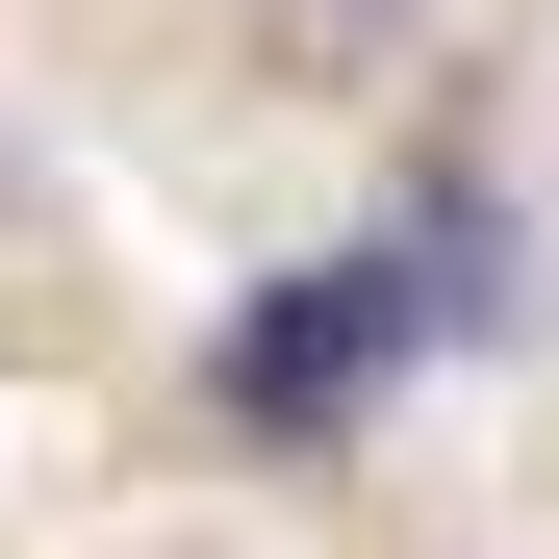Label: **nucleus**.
<instances>
[{"label": "nucleus", "instance_id": "obj_1", "mask_svg": "<svg viewBox=\"0 0 559 559\" xmlns=\"http://www.w3.org/2000/svg\"><path fill=\"white\" fill-rule=\"evenodd\" d=\"M407 356H432V254H306L280 306H229L204 382H229V432H356Z\"/></svg>", "mask_w": 559, "mask_h": 559}, {"label": "nucleus", "instance_id": "obj_2", "mask_svg": "<svg viewBox=\"0 0 559 559\" xmlns=\"http://www.w3.org/2000/svg\"><path fill=\"white\" fill-rule=\"evenodd\" d=\"M254 26L306 51V76H356V51H407V26H432V0H254Z\"/></svg>", "mask_w": 559, "mask_h": 559}]
</instances>
